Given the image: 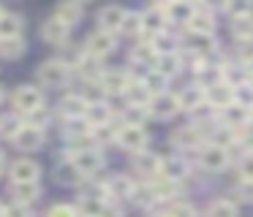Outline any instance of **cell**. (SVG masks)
Instances as JSON below:
<instances>
[{
  "label": "cell",
  "mask_w": 253,
  "mask_h": 217,
  "mask_svg": "<svg viewBox=\"0 0 253 217\" xmlns=\"http://www.w3.org/2000/svg\"><path fill=\"white\" fill-rule=\"evenodd\" d=\"M202 139H204V130H199L196 125H188V128H177L171 141L177 146H188V149H202Z\"/></svg>",
  "instance_id": "20"
},
{
  "label": "cell",
  "mask_w": 253,
  "mask_h": 217,
  "mask_svg": "<svg viewBox=\"0 0 253 217\" xmlns=\"http://www.w3.org/2000/svg\"><path fill=\"white\" fill-rule=\"evenodd\" d=\"M8 174H11V182L14 184H33V182H39L41 168H39V163L22 157V160L11 163V171H8Z\"/></svg>",
  "instance_id": "9"
},
{
  "label": "cell",
  "mask_w": 253,
  "mask_h": 217,
  "mask_svg": "<svg viewBox=\"0 0 253 217\" xmlns=\"http://www.w3.org/2000/svg\"><path fill=\"white\" fill-rule=\"evenodd\" d=\"M251 65H223V81L229 87H234V90H240V87H248V84H253L251 81Z\"/></svg>",
  "instance_id": "18"
},
{
  "label": "cell",
  "mask_w": 253,
  "mask_h": 217,
  "mask_svg": "<svg viewBox=\"0 0 253 217\" xmlns=\"http://www.w3.org/2000/svg\"><path fill=\"white\" fill-rule=\"evenodd\" d=\"M229 152L223 149V146H215V144H204L202 149H199V163H202L207 171H220V168L229 166Z\"/></svg>",
  "instance_id": "3"
},
{
  "label": "cell",
  "mask_w": 253,
  "mask_h": 217,
  "mask_svg": "<svg viewBox=\"0 0 253 217\" xmlns=\"http://www.w3.org/2000/svg\"><path fill=\"white\" fill-rule=\"evenodd\" d=\"M41 106H44V95H41L39 87L25 84L14 92V108H17L19 114H33L36 108H41Z\"/></svg>",
  "instance_id": "2"
},
{
  "label": "cell",
  "mask_w": 253,
  "mask_h": 217,
  "mask_svg": "<svg viewBox=\"0 0 253 217\" xmlns=\"http://www.w3.org/2000/svg\"><path fill=\"white\" fill-rule=\"evenodd\" d=\"M207 106L210 108H218V111H226L229 106H234V87H229L226 81L215 87H207Z\"/></svg>",
  "instance_id": "10"
},
{
  "label": "cell",
  "mask_w": 253,
  "mask_h": 217,
  "mask_svg": "<svg viewBox=\"0 0 253 217\" xmlns=\"http://www.w3.org/2000/svg\"><path fill=\"white\" fill-rule=\"evenodd\" d=\"M6 217H33V209H30L28 204H8Z\"/></svg>",
  "instance_id": "46"
},
{
  "label": "cell",
  "mask_w": 253,
  "mask_h": 217,
  "mask_svg": "<svg viewBox=\"0 0 253 217\" xmlns=\"http://www.w3.org/2000/svg\"><path fill=\"white\" fill-rule=\"evenodd\" d=\"M68 33H71V27H68L66 22H60L57 16H49V19L44 22V27H41L44 41L46 43H55V46H63V43L68 41Z\"/></svg>",
  "instance_id": "12"
},
{
  "label": "cell",
  "mask_w": 253,
  "mask_h": 217,
  "mask_svg": "<svg viewBox=\"0 0 253 217\" xmlns=\"http://www.w3.org/2000/svg\"><path fill=\"white\" fill-rule=\"evenodd\" d=\"M251 71H253V60H251Z\"/></svg>",
  "instance_id": "54"
},
{
  "label": "cell",
  "mask_w": 253,
  "mask_h": 217,
  "mask_svg": "<svg viewBox=\"0 0 253 217\" xmlns=\"http://www.w3.org/2000/svg\"><path fill=\"white\" fill-rule=\"evenodd\" d=\"M117 133H120V130H115L112 125H101V128H93L95 144H112V141H117Z\"/></svg>",
  "instance_id": "41"
},
{
  "label": "cell",
  "mask_w": 253,
  "mask_h": 217,
  "mask_svg": "<svg viewBox=\"0 0 253 217\" xmlns=\"http://www.w3.org/2000/svg\"><path fill=\"white\" fill-rule=\"evenodd\" d=\"M39 81L44 87H66L71 81V68L66 60H46L39 68Z\"/></svg>",
  "instance_id": "1"
},
{
  "label": "cell",
  "mask_w": 253,
  "mask_h": 217,
  "mask_svg": "<svg viewBox=\"0 0 253 217\" xmlns=\"http://www.w3.org/2000/svg\"><path fill=\"white\" fill-rule=\"evenodd\" d=\"M147 217H169L166 212H153V215H147Z\"/></svg>",
  "instance_id": "50"
},
{
  "label": "cell",
  "mask_w": 253,
  "mask_h": 217,
  "mask_svg": "<svg viewBox=\"0 0 253 217\" xmlns=\"http://www.w3.org/2000/svg\"><path fill=\"white\" fill-rule=\"evenodd\" d=\"M57 179H60L63 184H79L84 179V174L79 171L77 168V163L71 160V157H68V160H63V163H57Z\"/></svg>",
  "instance_id": "26"
},
{
  "label": "cell",
  "mask_w": 253,
  "mask_h": 217,
  "mask_svg": "<svg viewBox=\"0 0 253 217\" xmlns=\"http://www.w3.org/2000/svg\"><path fill=\"white\" fill-rule=\"evenodd\" d=\"M11 141H14V146H17V149L33 152V149H39V146L44 144V130H41V128H33V125L25 122L22 128L17 130V136H14Z\"/></svg>",
  "instance_id": "8"
},
{
  "label": "cell",
  "mask_w": 253,
  "mask_h": 217,
  "mask_svg": "<svg viewBox=\"0 0 253 217\" xmlns=\"http://www.w3.org/2000/svg\"><path fill=\"white\" fill-rule=\"evenodd\" d=\"M71 160L77 163V168L84 174V177H95V174L104 168V155L98 152V146L95 149H82V152H74Z\"/></svg>",
  "instance_id": "5"
},
{
  "label": "cell",
  "mask_w": 253,
  "mask_h": 217,
  "mask_svg": "<svg viewBox=\"0 0 253 217\" xmlns=\"http://www.w3.org/2000/svg\"><path fill=\"white\" fill-rule=\"evenodd\" d=\"M39 182H33V184H11V195L17 198V204H28L30 206V201H36L39 198Z\"/></svg>",
  "instance_id": "31"
},
{
  "label": "cell",
  "mask_w": 253,
  "mask_h": 217,
  "mask_svg": "<svg viewBox=\"0 0 253 217\" xmlns=\"http://www.w3.org/2000/svg\"><path fill=\"white\" fill-rule=\"evenodd\" d=\"M242 144H245L248 152H253V122L248 125L245 130H242Z\"/></svg>",
  "instance_id": "48"
},
{
  "label": "cell",
  "mask_w": 253,
  "mask_h": 217,
  "mask_svg": "<svg viewBox=\"0 0 253 217\" xmlns=\"http://www.w3.org/2000/svg\"><path fill=\"white\" fill-rule=\"evenodd\" d=\"M180 65H182V54H161L158 57V65H155V71H161V73L169 79V76H174L177 71H180Z\"/></svg>",
  "instance_id": "32"
},
{
  "label": "cell",
  "mask_w": 253,
  "mask_h": 217,
  "mask_svg": "<svg viewBox=\"0 0 253 217\" xmlns=\"http://www.w3.org/2000/svg\"><path fill=\"white\" fill-rule=\"evenodd\" d=\"M166 215H169V217H199V212L193 209L188 201H174V204L166 209Z\"/></svg>",
  "instance_id": "40"
},
{
  "label": "cell",
  "mask_w": 253,
  "mask_h": 217,
  "mask_svg": "<svg viewBox=\"0 0 253 217\" xmlns=\"http://www.w3.org/2000/svg\"><path fill=\"white\" fill-rule=\"evenodd\" d=\"M204 103H207V92H204V87L193 84V87H185L180 95V108L182 111H196V108H202Z\"/></svg>",
  "instance_id": "21"
},
{
  "label": "cell",
  "mask_w": 253,
  "mask_h": 217,
  "mask_svg": "<svg viewBox=\"0 0 253 217\" xmlns=\"http://www.w3.org/2000/svg\"><path fill=\"white\" fill-rule=\"evenodd\" d=\"M55 16L71 27V25H77V22L82 19V5H79V3H60V5H57V11H55Z\"/></svg>",
  "instance_id": "29"
},
{
  "label": "cell",
  "mask_w": 253,
  "mask_h": 217,
  "mask_svg": "<svg viewBox=\"0 0 253 217\" xmlns=\"http://www.w3.org/2000/svg\"><path fill=\"white\" fill-rule=\"evenodd\" d=\"M133 60H142V63L147 65H158V52L153 49V43H139L136 49H133Z\"/></svg>",
  "instance_id": "39"
},
{
  "label": "cell",
  "mask_w": 253,
  "mask_h": 217,
  "mask_svg": "<svg viewBox=\"0 0 253 217\" xmlns=\"http://www.w3.org/2000/svg\"><path fill=\"white\" fill-rule=\"evenodd\" d=\"M231 33L240 43L253 41V16H242V19H231Z\"/></svg>",
  "instance_id": "30"
},
{
  "label": "cell",
  "mask_w": 253,
  "mask_h": 217,
  "mask_svg": "<svg viewBox=\"0 0 253 217\" xmlns=\"http://www.w3.org/2000/svg\"><path fill=\"white\" fill-rule=\"evenodd\" d=\"M144 119H147V108L128 106L126 111H123V125H128V128H142Z\"/></svg>",
  "instance_id": "37"
},
{
  "label": "cell",
  "mask_w": 253,
  "mask_h": 217,
  "mask_svg": "<svg viewBox=\"0 0 253 217\" xmlns=\"http://www.w3.org/2000/svg\"><path fill=\"white\" fill-rule=\"evenodd\" d=\"M3 16H6V11H3V8H0V19H3Z\"/></svg>",
  "instance_id": "52"
},
{
  "label": "cell",
  "mask_w": 253,
  "mask_h": 217,
  "mask_svg": "<svg viewBox=\"0 0 253 217\" xmlns=\"http://www.w3.org/2000/svg\"><path fill=\"white\" fill-rule=\"evenodd\" d=\"M147 111L153 114V117L169 119V117H174L177 111H182V108H180V98H177V95H171V92H164V95H155Z\"/></svg>",
  "instance_id": "11"
},
{
  "label": "cell",
  "mask_w": 253,
  "mask_h": 217,
  "mask_svg": "<svg viewBox=\"0 0 253 217\" xmlns=\"http://www.w3.org/2000/svg\"><path fill=\"white\" fill-rule=\"evenodd\" d=\"M185 27H188V33H191V36H212V30H215L212 8H210V5L196 3V14H193V19L188 22Z\"/></svg>",
  "instance_id": "4"
},
{
  "label": "cell",
  "mask_w": 253,
  "mask_h": 217,
  "mask_svg": "<svg viewBox=\"0 0 253 217\" xmlns=\"http://www.w3.org/2000/svg\"><path fill=\"white\" fill-rule=\"evenodd\" d=\"M133 166H136V171L144 174V177H161V166H164V160H161L158 155H153V152H139Z\"/></svg>",
  "instance_id": "23"
},
{
  "label": "cell",
  "mask_w": 253,
  "mask_h": 217,
  "mask_svg": "<svg viewBox=\"0 0 253 217\" xmlns=\"http://www.w3.org/2000/svg\"><path fill=\"white\" fill-rule=\"evenodd\" d=\"M166 14H164V5H150L147 11H142V33L153 41L155 36L164 33V25H166Z\"/></svg>",
  "instance_id": "6"
},
{
  "label": "cell",
  "mask_w": 253,
  "mask_h": 217,
  "mask_svg": "<svg viewBox=\"0 0 253 217\" xmlns=\"http://www.w3.org/2000/svg\"><path fill=\"white\" fill-rule=\"evenodd\" d=\"M128 84H131V79H128L123 71H106L98 81L101 92H109V95H126Z\"/></svg>",
  "instance_id": "14"
},
{
  "label": "cell",
  "mask_w": 253,
  "mask_h": 217,
  "mask_svg": "<svg viewBox=\"0 0 253 217\" xmlns=\"http://www.w3.org/2000/svg\"><path fill=\"white\" fill-rule=\"evenodd\" d=\"M133 201L142 206H150L158 201V195H155V187L153 184H142V187H136V193H133Z\"/></svg>",
  "instance_id": "42"
},
{
  "label": "cell",
  "mask_w": 253,
  "mask_h": 217,
  "mask_svg": "<svg viewBox=\"0 0 253 217\" xmlns=\"http://www.w3.org/2000/svg\"><path fill=\"white\" fill-rule=\"evenodd\" d=\"M3 38H22V19L17 14H6L0 19V41Z\"/></svg>",
  "instance_id": "27"
},
{
  "label": "cell",
  "mask_w": 253,
  "mask_h": 217,
  "mask_svg": "<svg viewBox=\"0 0 253 217\" xmlns=\"http://www.w3.org/2000/svg\"><path fill=\"white\" fill-rule=\"evenodd\" d=\"M87 119L93 128H101V125H109V119H112V111H109V106L106 103H101V101H95V103H90V111H87Z\"/></svg>",
  "instance_id": "28"
},
{
  "label": "cell",
  "mask_w": 253,
  "mask_h": 217,
  "mask_svg": "<svg viewBox=\"0 0 253 217\" xmlns=\"http://www.w3.org/2000/svg\"><path fill=\"white\" fill-rule=\"evenodd\" d=\"M126 16H128L126 8H120V5H106L98 14V25H101V30H106V33H117V30H123Z\"/></svg>",
  "instance_id": "13"
},
{
  "label": "cell",
  "mask_w": 253,
  "mask_h": 217,
  "mask_svg": "<svg viewBox=\"0 0 253 217\" xmlns=\"http://www.w3.org/2000/svg\"><path fill=\"white\" fill-rule=\"evenodd\" d=\"M117 144L126 152H136L139 155L147 146V133H144V128H128V125H123L120 133H117Z\"/></svg>",
  "instance_id": "7"
},
{
  "label": "cell",
  "mask_w": 253,
  "mask_h": 217,
  "mask_svg": "<svg viewBox=\"0 0 253 217\" xmlns=\"http://www.w3.org/2000/svg\"><path fill=\"white\" fill-rule=\"evenodd\" d=\"M164 14H166V19L169 22H191L193 19V14H196V5L193 3H166L164 5Z\"/></svg>",
  "instance_id": "22"
},
{
  "label": "cell",
  "mask_w": 253,
  "mask_h": 217,
  "mask_svg": "<svg viewBox=\"0 0 253 217\" xmlns=\"http://www.w3.org/2000/svg\"><path fill=\"white\" fill-rule=\"evenodd\" d=\"M0 101H3V90H0Z\"/></svg>",
  "instance_id": "53"
},
{
  "label": "cell",
  "mask_w": 253,
  "mask_h": 217,
  "mask_svg": "<svg viewBox=\"0 0 253 217\" xmlns=\"http://www.w3.org/2000/svg\"><path fill=\"white\" fill-rule=\"evenodd\" d=\"M112 49H115V33L95 30L93 36L87 38V54H93V57H104Z\"/></svg>",
  "instance_id": "17"
},
{
  "label": "cell",
  "mask_w": 253,
  "mask_h": 217,
  "mask_svg": "<svg viewBox=\"0 0 253 217\" xmlns=\"http://www.w3.org/2000/svg\"><path fill=\"white\" fill-rule=\"evenodd\" d=\"M150 43H153V49L158 52V57H161V54H174V52H177V41L169 36V33H161V36H155Z\"/></svg>",
  "instance_id": "38"
},
{
  "label": "cell",
  "mask_w": 253,
  "mask_h": 217,
  "mask_svg": "<svg viewBox=\"0 0 253 217\" xmlns=\"http://www.w3.org/2000/svg\"><path fill=\"white\" fill-rule=\"evenodd\" d=\"M22 52H25V41H22V38H3V41H0V57L17 60Z\"/></svg>",
  "instance_id": "34"
},
{
  "label": "cell",
  "mask_w": 253,
  "mask_h": 217,
  "mask_svg": "<svg viewBox=\"0 0 253 217\" xmlns=\"http://www.w3.org/2000/svg\"><path fill=\"white\" fill-rule=\"evenodd\" d=\"M0 217H6V206L0 204Z\"/></svg>",
  "instance_id": "51"
},
{
  "label": "cell",
  "mask_w": 253,
  "mask_h": 217,
  "mask_svg": "<svg viewBox=\"0 0 253 217\" xmlns=\"http://www.w3.org/2000/svg\"><path fill=\"white\" fill-rule=\"evenodd\" d=\"M223 122H226V128H231V130H245L248 125L253 122V111L245 106H240V103H234V106H229L223 111Z\"/></svg>",
  "instance_id": "16"
},
{
  "label": "cell",
  "mask_w": 253,
  "mask_h": 217,
  "mask_svg": "<svg viewBox=\"0 0 253 217\" xmlns=\"http://www.w3.org/2000/svg\"><path fill=\"white\" fill-rule=\"evenodd\" d=\"M142 81H144V87H147V90L153 92V95H164V92H166V81H169V79H166V76L161 73V71H155V68H153Z\"/></svg>",
  "instance_id": "35"
},
{
  "label": "cell",
  "mask_w": 253,
  "mask_h": 217,
  "mask_svg": "<svg viewBox=\"0 0 253 217\" xmlns=\"http://www.w3.org/2000/svg\"><path fill=\"white\" fill-rule=\"evenodd\" d=\"M237 193H240L242 201H253V182H242Z\"/></svg>",
  "instance_id": "49"
},
{
  "label": "cell",
  "mask_w": 253,
  "mask_h": 217,
  "mask_svg": "<svg viewBox=\"0 0 253 217\" xmlns=\"http://www.w3.org/2000/svg\"><path fill=\"white\" fill-rule=\"evenodd\" d=\"M77 71L87 81H95V79L101 81V76L106 73V71H101V57H93V54H84V57L77 63Z\"/></svg>",
  "instance_id": "24"
},
{
  "label": "cell",
  "mask_w": 253,
  "mask_h": 217,
  "mask_svg": "<svg viewBox=\"0 0 253 217\" xmlns=\"http://www.w3.org/2000/svg\"><path fill=\"white\" fill-rule=\"evenodd\" d=\"M204 217H237V206L231 201L220 198V201H212L204 212Z\"/></svg>",
  "instance_id": "33"
},
{
  "label": "cell",
  "mask_w": 253,
  "mask_h": 217,
  "mask_svg": "<svg viewBox=\"0 0 253 217\" xmlns=\"http://www.w3.org/2000/svg\"><path fill=\"white\" fill-rule=\"evenodd\" d=\"M242 177H245V182H253V155L242 157V166H240Z\"/></svg>",
  "instance_id": "47"
},
{
  "label": "cell",
  "mask_w": 253,
  "mask_h": 217,
  "mask_svg": "<svg viewBox=\"0 0 253 217\" xmlns=\"http://www.w3.org/2000/svg\"><path fill=\"white\" fill-rule=\"evenodd\" d=\"M60 111L66 114L68 119H84L90 111V101L82 95H68L60 101Z\"/></svg>",
  "instance_id": "19"
},
{
  "label": "cell",
  "mask_w": 253,
  "mask_h": 217,
  "mask_svg": "<svg viewBox=\"0 0 253 217\" xmlns=\"http://www.w3.org/2000/svg\"><path fill=\"white\" fill-rule=\"evenodd\" d=\"M188 174V163L182 160V157H166L164 166H161V177L169 179V182H177V179H182Z\"/></svg>",
  "instance_id": "25"
},
{
  "label": "cell",
  "mask_w": 253,
  "mask_h": 217,
  "mask_svg": "<svg viewBox=\"0 0 253 217\" xmlns=\"http://www.w3.org/2000/svg\"><path fill=\"white\" fill-rule=\"evenodd\" d=\"M104 193L109 195V198L120 201V198H133V193H136V187H133V182L128 177H123V174H117V177L106 179L104 184Z\"/></svg>",
  "instance_id": "15"
},
{
  "label": "cell",
  "mask_w": 253,
  "mask_h": 217,
  "mask_svg": "<svg viewBox=\"0 0 253 217\" xmlns=\"http://www.w3.org/2000/svg\"><path fill=\"white\" fill-rule=\"evenodd\" d=\"M46 122H49V111H46L44 106L36 108L33 114H28V125H33V128H41V130H44V125H46Z\"/></svg>",
  "instance_id": "45"
},
{
  "label": "cell",
  "mask_w": 253,
  "mask_h": 217,
  "mask_svg": "<svg viewBox=\"0 0 253 217\" xmlns=\"http://www.w3.org/2000/svg\"><path fill=\"white\" fill-rule=\"evenodd\" d=\"M46 217H79V212H77V206H68V204H55V206H49Z\"/></svg>",
  "instance_id": "44"
},
{
  "label": "cell",
  "mask_w": 253,
  "mask_h": 217,
  "mask_svg": "<svg viewBox=\"0 0 253 217\" xmlns=\"http://www.w3.org/2000/svg\"><path fill=\"white\" fill-rule=\"evenodd\" d=\"M126 36H136V33H142V14H128L126 22H123V30Z\"/></svg>",
  "instance_id": "43"
},
{
  "label": "cell",
  "mask_w": 253,
  "mask_h": 217,
  "mask_svg": "<svg viewBox=\"0 0 253 217\" xmlns=\"http://www.w3.org/2000/svg\"><path fill=\"white\" fill-rule=\"evenodd\" d=\"M215 49V38L212 36H193V43L188 46V52H193L196 57L204 60V54H210Z\"/></svg>",
  "instance_id": "36"
}]
</instances>
